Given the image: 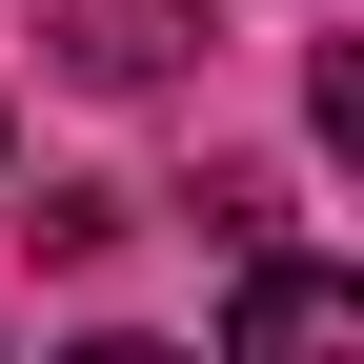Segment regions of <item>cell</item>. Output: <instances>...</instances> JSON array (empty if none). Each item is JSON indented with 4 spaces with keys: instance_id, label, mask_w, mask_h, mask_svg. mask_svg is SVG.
I'll use <instances>...</instances> for the list:
<instances>
[{
    "instance_id": "1",
    "label": "cell",
    "mask_w": 364,
    "mask_h": 364,
    "mask_svg": "<svg viewBox=\"0 0 364 364\" xmlns=\"http://www.w3.org/2000/svg\"><path fill=\"white\" fill-rule=\"evenodd\" d=\"M61 61L81 81H182L203 61V0H61Z\"/></svg>"
},
{
    "instance_id": "2",
    "label": "cell",
    "mask_w": 364,
    "mask_h": 364,
    "mask_svg": "<svg viewBox=\"0 0 364 364\" xmlns=\"http://www.w3.org/2000/svg\"><path fill=\"white\" fill-rule=\"evenodd\" d=\"M223 344H364V284H344V263H243Z\"/></svg>"
}]
</instances>
